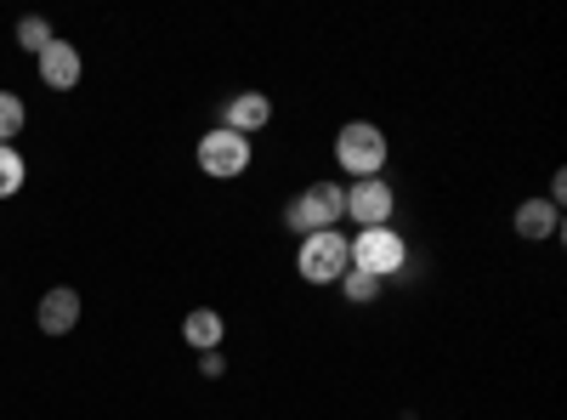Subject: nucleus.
<instances>
[{"instance_id": "nucleus-1", "label": "nucleus", "mask_w": 567, "mask_h": 420, "mask_svg": "<svg viewBox=\"0 0 567 420\" xmlns=\"http://www.w3.org/2000/svg\"><path fill=\"white\" fill-rule=\"evenodd\" d=\"M386 154H392V143H386V131L374 125V120H347V125L336 131V165H341L352 182L381 176V171H386Z\"/></svg>"}, {"instance_id": "nucleus-2", "label": "nucleus", "mask_w": 567, "mask_h": 420, "mask_svg": "<svg viewBox=\"0 0 567 420\" xmlns=\"http://www.w3.org/2000/svg\"><path fill=\"white\" fill-rule=\"evenodd\" d=\"M347 216V182H307V194H296L284 205V227L307 239V233H323Z\"/></svg>"}, {"instance_id": "nucleus-3", "label": "nucleus", "mask_w": 567, "mask_h": 420, "mask_svg": "<svg viewBox=\"0 0 567 420\" xmlns=\"http://www.w3.org/2000/svg\"><path fill=\"white\" fill-rule=\"evenodd\" d=\"M352 267V239L341 227H323V233H307L301 250H296V273L307 285H341V273Z\"/></svg>"}, {"instance_id": "nucleus-4", "label": "nucleus", "mask_w": 567, "mask_h": 420, "mask_svg": "<svg viewBox=\"0 0 567 420\" xmlns=\"http://www.w3.org/2000/svg\"><path fill=\"white\" fill-rule=\"evenodd\" d=\"M352 267L369 273V278H381V285L403 278V273H409V245H403V233H398V227H363L358 239H352Z\"/></svg>"}, {"instance_id": "nucleus-5", "label": "nucleus", "mask_w": 567, "mask_h": 420, "mask_svg": "<svg viewBox=\"0 0 567 420\" xmlns=\"http://www.w3.org/2000/svg\"><path fill=\"white\" fill-rule=\"evenodd\" d=\"M199 171L205 176H216V182H233V176H245L250 171V160H256V148H250V136H239V131H205L199 136Z\"/></svg>"}, {"instance_id": "nucleus-6", "label": "nucleus", "mask_w": 567, "mask_h": 420, "mask_svg": "<svg viewBox=\"0 0 567 420\" xmlns=\"http://www.w3.org/2000/svg\"><path fill=\"white\" fill-rule=\"evenodd\" d=\"M347 216L358 227H392L398 216V188L386 176H363V182H347Z\"/></svg>"}, {"instance_id": "nucleus-7", "label": "nucleus", "mask_w": 567, "mask_h": 420, "mask_svg": "<svg viewBox=\"0 0 567 420\" xmlns=\"http://www.w3.org/2000/svg\"><path fill=\"white\" fill-rule=\"evenodd\" d=\"M267 125H272V98H261V91H233V98L221 103V131L256 136Z\"/></svg>"}, {"instance_id": "nucleus-8", "label": "nucleus", "mask_w": 567, "mask_h": 420, "mask_svg": "<svg viewBox=\"0 0 567 420\" xmlns=\"http://www.w3.org/2000/svg\"><path fill=\"white\" fill-rule=\"evenodd\" d=\"M34 69H40V80H45V91H74L80 85V45H69V40H52L45 52L34 58Z\"/></svg>"}, {"instance_id": "nucleus-9", "label": "nucleus", "mask_w": 567, "mask_h": 420, "mask_svg": "<svg viewBox=\"0 0 567 420\" xmlns=\"http://www.w3.org/2000/svg\"><path fill=\"white\" fill-rule=\"evenodd\" d=\"M40 330L45 336H69L74 324H80V290H69V285H58V290H45L40 296Z\"/></svg>"}, {"instance_id": "nucleus-10", "label": "nucleus", "mask_w": 567, "mask_h": 420, "mask_svg": "<svg viewBox=\"0 0 567 420\" xmlns=\"http://www.w3.org/2000/svg\"><path fill=\"white\" fill-rule=\"evenodd\" d=\"M221 336H227V318L216 307H194L182 318V341L194 352H221Z\"/></svg>"}, {"instance_id": "nucleus-11", "label": "nucleus", "mask_w": 567, "mask_h": 420, "mask_svg": "<svg viewBox=\"0 0 567 420\" xmlns=\"http://www.w3.org/2000/svg\"><path fill=\"white\" fill-rule=\"evenodd\" d=\"M516 233H523V239H556V233H561V211L550 199H523V205H516Z\"/></svg>"}, {"instance_id": "nucleus-12", "label": "nucleus", "mask_w": 567, "mask_h": 420, "mask_svg": "<svg viewBox=\"0 0 567 420\" xmlns=\"http://www.w3.org/2000/svg\"><path fill=\"white\" fill-rule=\"evenodd\" d=\"M381 290H386L381 278H369V273H358V267H347V273H341V296H347V301H358V307H363V301H374Z\"/></svg>"}, {"instance_id": "nucleus-13", "label": "nucleus", "mask_w": 567, "mask_h": 420, "mask_svg": "<svg viewBox=\"0 0 567 420\" xmlns=\"http://www.w3.org/2000/svg\"><path fill=\"white\" fill-rule=\"evenodd\" d=\"M23 176H29L23 154H18V148H0V199H12V194L23 188Z\"/></svg>"}, {"instance_id": "nucleus-14", "label": "nucleus", "mask_w": 567, "mask_h": 420, "mask_svg": "<svg viewBox=\"0 0 567 420\" xmlns=\"http://www.w3.org/2000/svg\"><path fill=\"white\" fill-rule=\"evenodd\" d=\"M52 40H58V34H52V23H45V18H23V23H18V45H23L29 58H40Z\"/></svg>"}, {"instance_id": "nucleus-15", "label": "nucleus", "mask_w": 567, "mask_h": 420, "mask_svg": "<svg viewBox=\"0 0 567 420\" xmlns=\"http://www.w3.org/2000/svg\"><path fill=\"white\" fill-rule=\"evenodd\" d=\"M23 131V98L0 91V148H12V136Z\"/></svg>"}, {"instance_id": "nucleus-16", "label": "nucleus", "mask_w": 567, "mask_h": 420, "mask_svg": "<svg viewBox=\"0 0 567 420\" xmlns=\"http://www.w3.org/2000/svg\"><path fill=\"white\" fill-rule=\"evenodd\" d=\"M221 369H227L221 352H199V376H205V381H221Z\"/></svg>"}]
</instances>
